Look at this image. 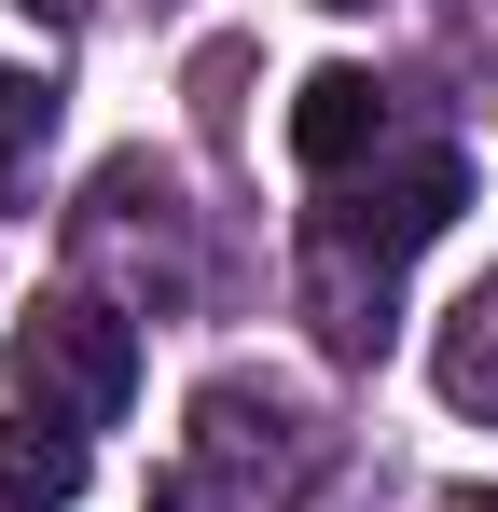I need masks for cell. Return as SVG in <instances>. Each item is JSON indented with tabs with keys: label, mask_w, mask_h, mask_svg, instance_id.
Here are the masks:
<instances>
[{
	"label": "cell",
	"mask_w": 498,
	"mask_h": 512,
	"mask_svg": "<svg viewBox=\"0 0 498 512\" xmlns=\"http://www.w3.org/2000/svg\"><path fill=\"white\" fill-rule=\"evenodd\" d=\"M14 388H28V416H56V429H111L139 402V333H125V305L42 291V305L14 319Z\"/></svg>",
	"instance_id": "6da1fadb"
},
{
	"label": "cell",
	"mask_w": 498,
	"mask_h": 512,
	"mask_svg": "<svg viewBox=\"0 0 498 512\" xmlns=\"http://www.w3.org/2000/svg\"><path fill=\"white\" fill-rule=\"evenodd\" d=\"M305 319H319L332 360H388V250H360V222H319L305 236Z\"/></svg>",
	"instance_id": "7a4b0ae2"
},
{
	"label": "cell",
	"mask_w": 498,
	"mask_h": 512,
	"mask_svg": "<svg viewBox=\"0 0 498 512\" xmlns=\"http://www.w3.org/2000/svg\"><path fill=\"white\" fill-rule=\"evenodd\" d=\"M374 139H388V97H374V70H305V84H291V153H305L319 180H346Z\"/></svg>",
	"instance_id": "3957f363"
},
{
	"label": "cell",
	"mask_w": 498,
	"mask_h": 512,
	"mask_svg": "<svg viewBox=\"0 0 498 512\" xmlns=\"http://www.w3.org/2000/svg\"><path fill=\"white\" fill-rule=\"evenodd\" d=\"M429 388H443L457 416L498 429V277H471V291L443 305V333H429Z\"/></svg>",
	"instance_id": "277c9868"
},
{
	"label": "cell",
	"mask_w": 498,
	"mask_h": 512,
	"mask_svg": "<svg viewBox=\"0 0 498 512\" xmlns=\"http://www.w3.org/2000/svg\"><path fill=\"white\" fill-rule=\"evenodd\" d=\"M346 222H360V250H429V236H443V222H457V153H415L402 180H388V194H360V208H346Z\"/></svg>",
	"instance_id": "5b68a950"
},
{
	"label": "cell",
	"mask_w": 498,
	"mask_h": 512,
	"mask_svg": "<svg viewBox=\"0 0 498 512\" xmlns=\"http://www.w3.org/2000/svg\"><path fill=\"white\" fill-rule=\"evenodd\" d=\"M263 429H305V416H291V402H249V388H208V402H194V443H208L222 471L263 457L277 485H305V471H319V443H263Z\"/></svg>",
	"instance_id": "8992f818"
},
{
	"label": "cell",
	"mask_w": 498,
	"mask_h": 512,
	"mask_svg": "<svg viewBox=\"0 0 498 512\" xmlns=\"http://www.w3.org/2000/svg\"><path fill=\"white\" fill-rule=\"evenodd\" d=\"M70 499H83V429L0 416V512H70Z\"/></svg>",
	"instance_id": "52a82bcc"
},
{
	"label": "cell",
	"mask_w": 498,
	"mask_h": 512,
	"mask_svg": "<svg viewBox=\"0 0 498 512\" xmlns=\"http://www.w3.org/2000/svg\"><path fill=\"white\" fill-rule=\"evenodd\" d=\"M28 125H42V97H28L14 70H0V167H14V139H28Z\"/></svg>",
	"instance_id": "ba28073f"
},
{
	"label": "cell",
	"mask_w": 498,
	"mask_h": 512,
	"mask_svg": "<svg viewBox=\"0 0 498 512\" xmlns=\"http://www.w3.org/2000/svg\"><path fill=\"white\" fill-rule=\"evenodd\" d=\"M153 512H208V471H166V485H153Z\"/></svg>",
	"instance_id": "9c48e42d"
},
{
	"label": "cell",
	"mask_w": 498,
	"mask_h": 512,
	"mask_svg": "<svg viewBox=\"0 0 498 512\" xmlns=\"http://www.w3.org/2000/svg\"><path fill=\"white\" fill-rule=\"evenodd\" d=\"M319 14H374V0H319Z\"/></svg>",
	"instance_id": "30bf717a"
},
{
	"label": "cell",
	"mask_w": 498,
	"mask_h": 512,
	"mask_svg": "<svg viewBox=\"0 0 498 512\" xmlns=\"http://www.w3.org/2000/svg\"><path fill=\"white\" fill-rule=\"evenodd\" d=\"M28 14H70V0H28Z\"/></svg>",
	"instance_id": "8fae6325"
},
{
	"label": "cell",
	"mask_w": 498,
	"mask_h": 512,
	"mask_svg": "<svg viewBox=\"0 0 498 512\" xmlns=\"http://www.w3.org/2000/svg\"><path fill=\"white\" fill-rule=\"evenodd\" d=\"M457 512H485V499H457Z\"/></svg>",
	"instance_id": "7c38bea8"
}]
</instances>
